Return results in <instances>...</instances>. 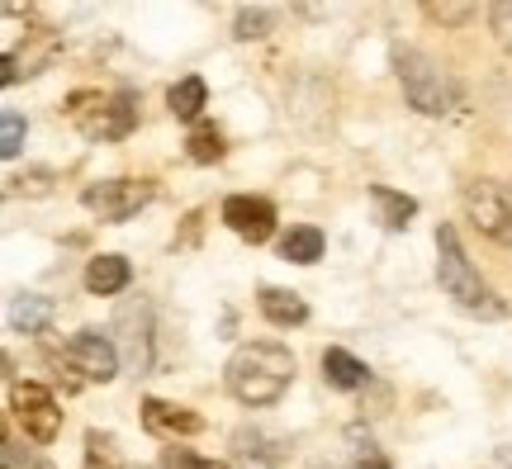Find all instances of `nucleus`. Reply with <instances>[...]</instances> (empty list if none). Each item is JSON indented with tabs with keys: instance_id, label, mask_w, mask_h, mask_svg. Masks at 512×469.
<instances>
[{
	"instance_id": "1",
	"label": "nucleus",
	"mask_w": 512,
	"mask_h": 469,
	"mask_svg": "<svg viewBox=\"0 0 512 469\" xmlns=\"http://www.w3.org/2000/svg\"><path fill=\"white\" fill-rule=\"evenodd\" d=\"M223 384L247 408H271L275 398L294 384V356L280 342H247L228 356Z\"/></svg>"
},
{
	"instance_id": "2",
	"label": "nucleus",
	"mask_w": 512,
	"mask_h": 469,
	"mask_svg": "<svg viewBox=\"0 0 512 469\" xmlns=\"http://www.w3.org/2000/svg\"><path fill=\"white\" fill-rule=\"evenodd\" d=\"M437 280H441V294L456 308H465V313H475V318H508V304H503L494 289L484 285V275L470 266V256H465V247H460V237L451 223L437 228Z\"/></svg>"
},
{
	"instance_id": "3",
	"label": "nucleus",
	"mask_w": 512,
	"mask_h": 469,
	"mask_svg": "<svg viewBox=\"0 0 512 469\" xmlns=\"http://www.w3.org/2000/svg\"><path fill=\"white\" fill-rule=\"evenodd\" d=\"M394 72H399L403 95H408V105L418 114L441 119V114L456 109V86H451V76L441 72L432 57L413 53V48H394Z\"/></svg>"
},
{
	"instance_id": "4",
	"label": "nucleus",
	"mask_w": 512,
	"mask_h": 469,
	"mask_svg": "<svg viewBox=\"0 0 512 469\" xmlns=\"http://www.w3.org/2000/svg\"><path fill=\"white\" fill-rule=\"evenodd\" d=\"M67 119H72L86 138H128L138 124V100L128 91L119 95H100V91H76L67 100Z\"/></svg>"
},
{
	"instance_id": "5",
	"label": "nucleus",
	"mask_w": 512,
	"mask_h": 469,
	"mask_svg": "<svg viewBox=\"0 0 512 469\" xmlns=\"http://www.w3.org/2000/svg\"><path fill=\"white\" fill-rule=\"evenodd\" d=\"M465 214L484 237H494L498 247H512V185L498 181L465 185Z\"/></svg>"
},
{
	"instance_id": "6",
	"label": "nucleus",
	"mask_w": 512,
	"mask_h": 469,
	"mask_svg": "<svg viewBox=\"0 0 512 469\" xmlns=\"http://www.w3.org/2000/svg\"><path fill=\"white\" fill-rule=\"evenodd\" d=\"M10 408H15L24 436H34L38 446H48L57 432H62V413H57V398L43 389V384H15L10 389Z\"/></svg>"
},
{
	"instance_id": "7",
	"label": "nucleus",
	"mask_w": 512,
	"mask_h": 469,
	"mask_svg": "<svg viewBox=\"0 0 512 469\" xmlns=\"http://www.w3.org/2000/svg\"><path fill=\"white\" fill-rule=\"evenodd\" d=\"M152 195H157L152 181H100L81 195V204H86L91 214H100L105 223H124V218H133L138 209H147Z\"/></svg>"
},
{
	"instance_id": "8",
	"label": "nucleus",
	"mask_w": 512,
	"mask_h": 469,
	"mask_svg": "<svg viewBox=\"0 0 512 469\" xmlns=\"http://www.w3.org/2000/svg\"><path fill=\"white\" fill-rule=\"evenodd\" d=\"M62 361L72 365L81 379H95V384H110V379L119 375V351H114V342L105 332H95V327L76 332L72 342L62 346Z\"/></svg>"
},
{
	"instance_id": "9",
	"label": "nucleus",
	"mask_w": 512,
	"mask_h": 469,
	"mask_svg": "<svg viewBox=\"0 0 512 469\" xmlns=\"http://www.w3.org/2000/svg\"><path fill=\"white\" fill-rule=\"evenodd\" d=\"M57 53H62V34H57V29H43V24H38V29H29V34H24V43L5 53V86L29 81V76H38L43 67H53Z\"/></svg>"
},
{
	"instance_id": "10",
	"label": "nucleus",
	"mask_w": 512,
	"mask_h": 469,
	"mask_svg": "<svg viewBox=\"0 0 512 469\" xmlns=\"http://www.w3.org/2000/svg\"><path fill=\"white\" fill-rule=\"evenodd\" d=\"M223 223L242 237V242H271L275 233V209L271 199H256V195H233L223 204Z\"/></svg>"
},
{
	"instance_id": "11",
	"label": "nucleus",
	"mask_w": 512,
	"mask_h": 469,
	"mask_svg": "<svg viewBox=\"0 0 512 469\" xmlns=\"http://www.w3.org/2000/svg\"><path fill=\"white\" fill-rule=\"evenodd\" d=\"M143 427L152 436H195L204 427L200 413H190L181 403H162V398H147L143 403Z\"/></svg>"
},
{
	"instance_id": "12",
	"label": "nucleus",
	"mask_w": 512,
	"mask_h": 469,
	"mask_svg": "<svg viewBox=\"0 0 512 469\" xmlns=\"http://www.w3.org/2000/svg\"><path fill=\"white\" fill-rule=\"evenodd\" d=\"M323 375H328L332 389H366L370 384V370L351 351H342V346H332V351H323Z\"/></svg>"
},
{
	"instance_id": "13",
	"label": "nucleus",
	"mask_w": 512,
	"mask_h": 469,
	"mask_svg": "<svg viewBox=\"0 0 512 469\" xmlns=\"http://www.w3.org/2000/svg\"><path fill=\"white\" fill-rule=\"evenodd\" d=\"M128 280H133V271H128V261L124 256H95L91 266H86V289L91 294H119V289H128Z\"/></svg>"
},
{
	"instance_id": "14",
	"label": "nucleus",
	"mask_w": 512,
	"mask_h": 469,
	"mask_svg": "<svg viewBox=\"0 0 512 469\" xmlns=\"http://www.w3.org/2000/svg\"><path fill=\"white\" fill-rule=\"evenodd\" d=\"M261 313H266V323L275 327H299L309 318V304L294 294V289H261Z\"/></svg>"
},
{
	"instance_id": "15",
	"label": "nucleus",
	"mask_w": 512,
	"mask_h": 469,
	"mask_svg": "<svg viewBox=\"0 0 512 469\" xmlns=\"http://www.w3.org/2000/svg\"><path fill=\"white\" fill-rule=\"evenodd\" d=\"M53 323V299H43V294H15V304H10V327L24 332V337H34V332H48Z\"/></svg>"
},
{
	"instance_id": "16",
	"label": "nucleus",
	"mask_w": 512,
	"mask_h": 469,
	"mask_svg": "<svg viewBox=\"0 0 512 469\" xmlns=\"http://www.w3.org/2000/svg\"><path fill=\"white\" fill-rule=\"evenodd\" d=\"M280 256L294 261V266H313L323 256V233L309 228V223H299V228H290V233L280 237Z\"/></svg>"
},
{
	"instance_id": "17",
	"label": "nucleus",
	"mask_w": 512,
	"mask_h": 469,
	"mask_svg": "<svg viewBox=\"0 0 512 469\" xmlns=\"http://www.w3.org/2000/svg\"><path fill=\"white\" fill-rule=\"evenodd\" d=\"M370 199H375V209H380L384 228H408V218L418 214V199L399 195V190H389V185H375V190H370Z\"/></svg>"
},
{
	"instance_id": "18",
	"label": "nucleus",
	"mask_w": 512,
	"mask_h": 469,
	"mask_svg": "<svg viewBox=\"0 0 512 469\" xmlns=\"http://www.w3.org/2000/svg\"><path fill=\"white\" fill-rule=\"evenodd\" d=\"M204 95H209V91H204L200 76H185V81H176V86H171L166 105H171V114H176V119H200Z\"/></svg>"
},
{
	"instance_id": "19",
	"label": "nucleus",
	"mask_w": 512,
	"mask_h": 469,
	"mask_svg": "<svg viewBox=\"0 0 512 469\" xmlns=\"http://www.w3.org/2000/svg\"><path fill=\"white\" fill-rule=\"evenodd\" d=\"M190 162H200V166H214L223 162V133L219 128H209V124H195V133H190Z\"/></svg>"
},
{
	"instance_id": "20",
	"label": "nucleus",
	"mask_w": 512,
	"mask_h": 469,
	"mask_svg": "<svg viewBox=\"0 0 512 469\" xmlns=\"http://www.w3.org/2000/svg\"><path fill=\"white\" fill-rule=\"evenodd\" d=\"M86 469H119V451H114V436H105V432H86Z\"/></svg>"
},
{
	"instance_id": "21",
	"label": "nucleus",
	"mask_w": 512,
	"mask_h": 469,
	"mask_svg": "<svg viewBox=\"0 0 512 469\" xmlns=\"http://www.w3.org/2000/svg\"><path fill=\"white\" fill-rule=\"evenodd\" d=\"M162 469H233V465H219V460H209V455L171 446V451H162Z\"/></svg>"
},
{
	"instance_id": "22",
	"label": "nucleus",
	"mask_w": 512,
	"mask_h": 469,
	"mask_svg": "<svg viewBox=\"0 0 512 469\" xmlns=\"http://www.w3.org/2000/svg\"><path fill=\"white\" fill-rule=\"evenodd\" d=\"M19 147H24V119H19L15 109H5V119H0V152L15 162Z\"/></svg>"
},
{
	"instance_id": "23",
	"label": "nucleus",
	"mask_w": 512,
	"mask_h": 469,
	"mask_svg": "<svg viewBox=\"0 0 512 469\" xmlns=\"http://www.w3.org/2000/svg\"><path fill=\"white\" fill-rule=\"evenodd\" d=\"M271 10H238V38H266Z\"/></svg>"
},
{
	"instance_id": "24",
	"label": "nucleus",
	"mask_w": 512,
	"mask_h": 469,
	"mask_svg": "<svg viewBox=\"0 0 512 469\" xmlns=\"http://www.w3.org/2000/svg\"><path fill=\"white\" fill-rule=\"evenodd\" d=\"M422 15L437 19V24H465V19L475 15V5H437L432 0V5H422Z\"/></svg>"
},
{
	"instance_id": "25",
	"label": "nucleus",
	"mask_w": 512,
	"mask_h": 469,
	"mask_svg": "<svg viewBox=\"0 0 512 469\" xmlns=\"http://www.w3.org/2000/svg\"><path fill=\"white\" fill-rule=\"evenodd\" d=\"M489 19H494V34H498V43L512 53V0H503V5H494L489 10Z\"/></svg>"
},
{
	"instance_id": "26",
	"label": "nucleus",
	"mask_w": 512,
	"mask_h": 469,
	"mask_svg": "<svg viewBox=\"0 0 512 469\" xmlns=\"http://www.w3.org/2000/svg\"><path fill=\"white\" fill-rule=\"evenodd\" d=\"M233 469H275V460H271L266 451H238Z\"/></svg>"
},
{
	"instance_id": "27",
	"label": "nucleus",
	"mask_w": 512,
	"mask_h": 469,
	"mask_svg": "<svg viewBox=\"0 0 512 469\" xmlns=\"http://www.w3.org/2000/svg\"><path fill=\"white\" fill-rule=\"evenodd\" d=\"M347 469H389V460H384L380 451H361V455H356V460H351Z\"/></svg>"
},
{
	"instance_id": "28",
	"label": "nucleus",
	"mask_w": 512,
	"mask_h": 469,
	"mask_svg": "<svg viewBox=\"0 0 512 469\" xmlns=\"http://www.w3.org/2000/svg\"><path fill=\"white\" fill-rule=\"evenodd\" d=\"M498 465H503V469H512V446H508V451H503V455H498Z\"/></svg>"
}]
</instances>
